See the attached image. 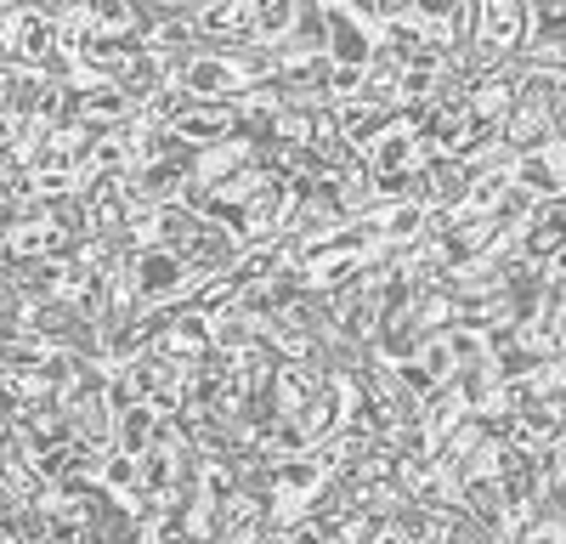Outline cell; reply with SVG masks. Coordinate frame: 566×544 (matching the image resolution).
Here are the masks:
<instances>
[{"mask_svg":"<svg viewBox=\"0 0 566 544\" xmlns=\"http://www.w3.org/2000/svg\"><path fill=\"white\" fill-rule=\"evenodd\" d=\"M125 284L136 290V301L142 306H176L181 301V290H187V266L176 261V255H165V250H136L130 261H125Z\"/></svg>","mask_w":566,"mask_h":544,"instance_id":"1","label":"cell"},{"mask_svg":"<svg viewBox=\"0 0 566 544\" xmlns=\"http://www.w3.org/2000/svg\"><path fill=\"white\" fill-rule=\"evenodd\" d=\"M357 85H363V69H328V85H323V97L328 103H357Z\"/></svg>","mask_w":566,"mask_h":544,"instance_id":"16","label":"cell"},{"mask_svg":"<svg viewBox=\"0 0 566 544\" xmlns=\"http://www.w3.org/2000/svg\"><path fill=\"white\" fill-rule=\"evenodd\" d=\"M114 85L125 91V97H130V108H136V103H148L159 85H170V63H165V57H154V52H136Z\"/></svg>","mask_w":566,"mask_h":544,"instance_id":"7","label":"cell"},{"mask_svg":"<svg viewBox=\"0 0 566 544\" xmlns=\"http://www.w3.org/2000/svg\"><path fill=\"white\" fill-rule=\"evenodd\" d=\"M419 239H424V205L402 199V205H386V210H380V244L413 250Z\"/></svg>","mask_w":566,"mask_h":544,"instance_id":"9","label":"cell"},{"mask_svg":"<svg viewBox=\"0 0 566 544\" xmlns=\"http://www.w3.org/2000/svg\"><path fill=\"white\" fill-rule=\"evenodd\" d=\"M453 7H459V0H413V23H448L453 18Z\"/></svg>","mask_w":566,"mask_h":544,"instance_id":"18","label":"cell"},{"mask_svg":"<svg viewBox=\"0 0 566 544\" xmlns=\"http://www.w3.org/2000/svg\"><path fill=\"white\" fill-rule=\"evenodd\" d=\"M80 12H85V23L97 29V34H130V29H142V7H136V0H80Z\"/></svg>","mask_w":566,"mask_h":544,"instance_id":"12","label":"cell"},{"mask_svg":"<svg viewBox=\"0 0 566 544\" xmlns=\"http://www.w3.org/2000/svg\"><path fill=\"white\" fill-rule=\"evenodd\" d=\"M515 188H527L533 199H566V148H544V154H522L510 170Z\"/></svg>","mask_w":566,"mask_h":544,"instance_id":"4","label":"cell"},{"mask_svg":"<svg viewBox=\"0 0 566 544\" xmlns=\"http://www.w3.org/2000/svg\"><path fill=\"white\" fill-rule=\"evenodd\" d=\"M374 544H402V538H391V533H386V538H374Z\"/></svg>","mask_w":566,"mask_h":544,"instance_id":"22","label":"cell"},{"mask_svg":"<svg viewBox=\"0 0 566 544\" xmlns=\"http://www.w3.org/2000/svg\"><path fill=\"white\" fill-rule=\"evenodd\" d=\"M295 12H301V0H250V29H255V40L283 45V40H290V29H295Z\"/></svg>","mask_w":566,"mask_h":544,"instance_id":"10","label":"cell"},{"mask_svg":"<svg viewBox=\"0 0 566 544\" xmlns=\"http://www.w3.org/2000/svg\"><path fill=\"white\" fill-rule=\"evenodd\" d=\"M549 143H555V148H566V103L549 114Z\"/></svg>","mask_w":566,"mask_h":544,"instance_id":"20","label":"cell"},{"mask_svg":"<svg viewBox=\"0 0 566 544\" xmlns=\"http://www.w3.org/2000/svg\"><path fill=\"white\" fill-rule=\"evenodd\" d=\"M176 85H181L193 103H239V91H244L239 69L221 63V57H205V52L187 57V69L176 74Z\"/></svg>","mask_w":566,"mask_h":544,"instance_id":"2","label":"cell"},{"mask_svg":"<svg viewBox=\"0 0 566 544\" xmlns=\"http://www.w3.org/2000/svg\"><path fill=\"white\" fill-rule=\"evenodd\" d=\"M63 193H74V170H34V199L45 205V199H63Z\"/></svg>","mask_w":566,"mask_h":544,"instance_id":"17","label":"cell"},{"mask_svg":"<svg viewBox=\"0 0 566 544\" xmlns=\"http://www.w3.org/2000/svg\"><path fill=\"white\" fill-rule=\"evenodd\" d=\"M499 143H510L515 159H522V154H544L549 148V119L533 114V108H510L499 119Z\"/></svg>","mask_w":566,"mask_h":544,"instance_id":"6","label":"cell"},{"mask_svg":"<svg viewBox=\"0 0 566 544\" xmlns=\"http://www.w3.org/2000/svg\"><path fill=\"white\" fill-rule=\"evenodd\" d=\"M538 210V199L527 193V188H515V181H510V188H504V199L488 210V221L493 227H510V233H515V227H527V216Z\"/></svg>","mask_w":566,"mask_h":544,"instance_id":"14","label":"cell"},{"mask_svg":"<svg viewBox=\"0 0 566 544\" xmlns=\"http://www.w3.org/2000/svg\"><path fill=\"white\" fill-rule=\"evenodd\" d=\"M74 108H80V119H97V125H108V130L136 114L119 85H80V80H74Z\"/></svg>","mask_w":566,"mask_h":544,"instance_id":"5","label":"cell"},{"mask_svg":"<svg viewBox=\"0 0 566 544\" xmlns=\"http://www.w3.org/2000/svg\"><path fill=\"white\" fill-rule=\"evenodd\" d=\"M170 130H176L193 154H210V148L232 143V103H193Z\"/></svg>","mask_w":566,"mask_h":544,"instance_id":"3","label":"cell"},{"mask_svg":"<svg viewBox=\"0 0 566 544\" xmlns=\"http://www.w3.org/2000/svg\"><path fill=\"white\" fill-rule=\"evenodd\" d=\"M40 221L52 227L57 239H69V244L91 239V216H85L80 193H63V199H45V205H40Z\"/></svg>","mask_w":566,"mask_h":544,"instance_id":"11","label":"cell"},{"mask_svg":"<svg viewBox=\"0 0 566 544\" xmlns=\"http://www.w3.org/2000/svg\"><path fill=\"white\" fill-rule=\"evenodd\" d=\"M442 346H448V357H453V375H464V369H482V363H488V352H482V335L476 329H448L442 335Z\"/></svg>","mask_w":566,"mask_h":544,"instance_id":"15","label":"cell"},{"mask_svg":"<svg viewBox=\"0 0 566 544\" xmlns=\"http://www.w3.org/2000/svg\"><path fill=\"white\" fill-rule=\"evenodd\" d=\"M544 279H560V284H566V244H560V250L544 261Z\"/></svg>","mask_w":566,"mask_h":544,"instance_id":"21","label":"cell"},{"mask_svg":"<svg viewBox=\"0 0 566 544\" xmlns=\"http://www.w3.org/2000/svg\"><path fill=\"white\" fill-rule=\"evenodd\" d=\"M199 221H205V216H187L181 205H159V210H154V250H165V255H181L187 244H193Z\"/></svg>","mask_w":566,"mask_h":544,"instance_id":"8","label":"cell"},{"mask_svg":"<svg viewBox=\"0 0 566 544\" xmlns=\"http://www.w3.org/2000/svg\"><path fill=\"white\" fill-rule=\"evenodd\" d=\"M187 108H193V97H187L181 85H159L148 103H136V119H142V125H159V130H170V125H176Z\"/></svg>","mask_w":566,"mask_h":544,"instance_id":"13","label":"cell"},{"mask_svg":"<svg viewBox=\"0 0 566 544\" xmlns=\"http://www.w3.org/2000/svg\"><path fill=\"white\" fill-rule=\"evenodd\" d=\"M413 12V0H368V23L380 29V23H391V18H408Z\"/></svg>","mask_w":566,"mask_h":544,"instance_id":"19","label":"cell"}]
</instances>
